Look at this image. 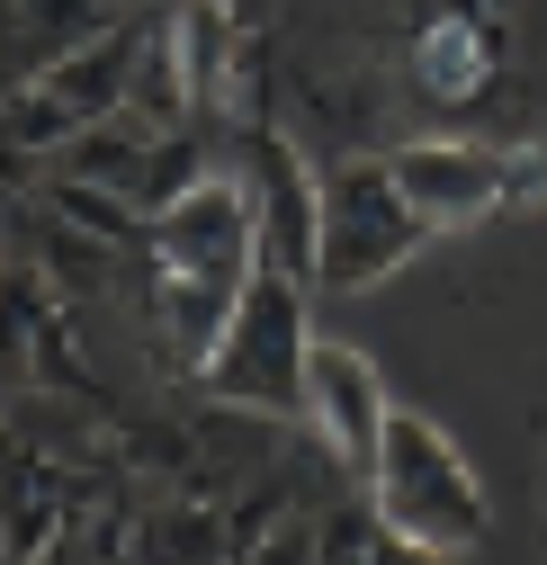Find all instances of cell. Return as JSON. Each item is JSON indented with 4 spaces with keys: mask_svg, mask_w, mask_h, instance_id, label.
I'll return each instance as SVG.
<instances>
[{
    "mask_svg": "<svg viewBox=\"0 0 547 565\" xmlns=\"http://www.w3.org/2000/svg\"><path fill=\"white\" fill-rule=\"evenodd\" d=\"M386 503H395L404 530L431 539V547L475 539V484H466V467L422 431V422H386Z\"/></svg>",
    "mask_w": 547,
    "mask_h": 565,
    "instance_id": "1",
    "label": "cell"
},
{
    "mask_svg": "<svg viewBox=\"0 0 547 565\" xmlns=\"http://www.w3.org/2000/svg\"><path fill=\"white\" fill-rule=\"evenodd\" d=\"M395 189H404V206H414L422 225H466L512 189V162L485 153V145H458V153L449 145H414L395 162Z\"/></svg>",
    "mask_w": 547,
    "mask_h": 565,
    "instance_id": "2",
    "label": "cell"
},
{
    "mask_svg": "<svg viewBox=\"0 0 547 565\" xmlns=\"http://www.w3.org/2000/svg\"><path fill=\"white\" fill-rule=\"evenodd\" d=\"M305 395L323 404V422H332V449L351 458V467H368L377 458V431H386V395L368 386V369L351 360V350H305Z\"/></svg>",
    "mask_w": 547,
    "mask_h": 565,
    "instance_id": "3",
    "label": "cell"
},
{
    "mask_svg": "<svg viewBox=\"0 0 547 565\" xmlns=\"http://www.w3.org/2000/svg\"><path fill=\"white\" fill-rule=\"evenodd\" d=\"M414 82H422V99H475L494 82V28L485 19H466V10H449L422 45H414Z\"/></svg>",
    "mask_w": 547,
    "mask_h": 565,
    "instance_id": "4",
    "label": "cell"
}]
</instances>
